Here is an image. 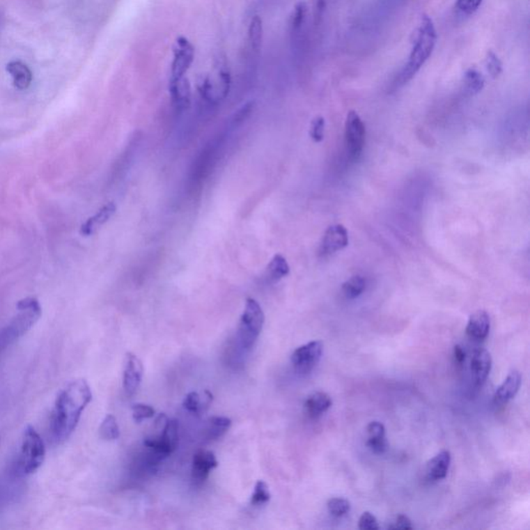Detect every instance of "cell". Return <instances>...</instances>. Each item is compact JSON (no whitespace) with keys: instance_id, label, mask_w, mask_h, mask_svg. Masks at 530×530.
Returning a JSON list of instances; mask_svg holds the SVG:
<instances>
[{"instance_id":"cell-1","label":"cell","mask_w":530,"mask_h":530,"mask_svg":"<svg viewBox=\"0 0 530 530\" xmlns=\"http://www.w3.org/2000/svg\"><path fill=\"white\" fill-rule=\"evenodd\" d=\"M93 400V393L84 379L72 381L61 391L51 416V431L56 442H63L75 431L81 414Z\"/></svg>"},{"instance_id":"cell-2","label":"cell","mask_w":530,"mask_h":530,"mask_svg":"<svg viewBox=\"0 0 530 530\" xmlns=\"http://www.w3.org/2000/svg\"><path fill=\"white\" fill-rule=\"evenodd\" d=\"M436 42H437V31H436L433 20L431 17L423 14L421 17V21L416 29L412 52L408 57L407 63L398 76L396 86H403L414 78L433 53Z\"/></svg>"},{"instance_id":"cell-3","label":"cell","mask_w":530,"mask_h":530,"mask_svg":"<svg viewBox=\"0 0 530 530\" xmlns=\"http://www.w3.org/2000/svg\"><path fill=\"white\" fill-rule=\"evenodd\" d=\"M46 449L40 434L33 426L25 429L20 454L17 460V470L22 476L33 474L42 466Z\"/></svg>"},{"instance_id":"cell-4","label":"cell","mask_w":530,"mask_h":530,"mask_svg":"<svg viewBox=\"0 0 530 530\" xmlns=\"http://www.w3.org/2000/svg\"><path fill=\"white\" fill-rule=\"evenodd\" d=\"M265 320V313L258 302L254 299H247L237 334L238 343L242 349L250 350L254 346L263 331Z\"/></svg>"},{"instance_id":"cell-5","label":"cell","mask_w":530,"mask_h":530,"mask_svg":"<svg viewBox=\"0 0 530 530\" xmlns=\"http://www.w3.org/2000/svg\"><path fill=\"white\" fill-rule=\"evenodd\" d=\"M19 314L15 317L10 325L4 329L2 335L8 336L12 339L21 337L26 334L42 316V308L36 297H26L17 303Z\"/></svg>"},{"instance_id":"cell-6","label":"cell","mask_w":530,"mask_h":530,"mask_svg":"<svg viewBox=\"0 0 530 530\" xmlns=\"http://www.w3.org/2000/svg\"><path fill=\"white\" fill-rule=\"evenodd\" d=\"M366 127L361 116L355 111H349L345 121V142L352 159H359L365 146Z\"/></svg>"},{"instance_id":"cell-7","label":"cell","mask_w":530,"mask_h":530,"mask_svg":"<svg viewBox=\"0 0 530 530\" xmlns=\"http://www.w3.org/2000/svg\"><path fill=\"white\" fill-rule=\"evenodd\" d=\"M178 423L176 419L166 421L163 433L157 437L146 438L144 446L163 458H167L178 448Z\"/></svg>"},{"instance_id":"cell-8","label":"cell","mask_w":530,"mask_h":530,"mask_svg":"<svg viewBox=\"0 0 530 530\" xmlns=\"http://www.w3.org/2000/svg\"><path fill=\"white\" fill-rule=\"evenodd\" d=\"M322 342L312 341L295 350L291 355V363L297 373L306 374L316 367L322 357Z\"/></svg>"},{"instance_id":"cell-9","label":"cell","mask_w":530,"mask_h":530,"mask_svg":"<svg viewBox=\"0 0 530 530\" xmlns=\"http://www.w3.org/2000/svg\"><path fill=\"white\" fill-rule=\"evenodd\" d=\"M195 59V48L188 38L178 37L173 46V61L171 63V78L178 80L186 75Z\"/></svg>"},{"instance_id":"cell-10","label":"cell","mask_w":530,"mask_h":530,"mask_svg":"<svg viewBox=\"0 0 530 530\" xmlns=\"http://www.w3.org/2000/svg\"><path fill=\"white\" fill-rule=\"evenodd\" d=\"M349 236L346 228L341 224L332 225L327 228L321 240L319 254L329 256L348 246Z\"/></svg>"},{"instance_id":"cell-11","label":"cell","mask_w":530,"mask_h":530,"mask_svg":"<svg viewBox=\"0 0 530 530\" xmlns=\"http://www.w3.org/2000/svg\"><path fill=\"white\" fill-rule=\"evenodd\" d=\"M143 377V365L139 357L129 352L125 355L123 369V389L127 395L133 396L139 389Z\"/></svg>"},{"instance_id":"cell-12","label":"cell","mask_w":530,"mask_h":530,"mask_svg":"<svg viewBox=\"0 0 530 530\" xmlns=\"http://www.w3.org/2000/svg\"><path fill=\"white\" fill-rule=\"evenodd\" d=\"M218 466L216 455L210 451L199 450L194 454L192 461V480L201 485L208 480L210 471Z\"/></svg>"},{"instance_id":"cell-13","label":"cell","mask_w":530,"mask_h":530,"mask_svg":"<svg viewBox=\"0 0 530 530\" xmlns=\"http://www.w3.org/2000/svg\"><path fill=\"white\" fill-rule=\"evenodd\" d=\"M491 367H492V359H491L489 351H487L486 349L476 350L474 353L471 365H470L474 384L478 385V387H482L484 384L485 381L487 380L489 374H490Z\"/></svg>"},{"instance_id":"cell-14","label":"cell","mask_w":530,"mask_h":530,"mask_svg":"<svg viewBox=\"0 0 530 530\" xmlns=\"http://www.w3.org/2000/svg\"><path fill=\"white\" fill-rule=\"evenodd\" d=\"M169 93L172 104L178 110L188 109L191 105V84L186 77L169 81Z\"/></svg>"},{"instance_id":"cell-15","label":"cell","mask_w":530,"mask_h":530,"mask_svg":"<svg viewBox=\"0 0 530 530\" xmlns=\"http://www.w3.org/2000/svg\"><path fill=\"white\" fill-rule=\"evenodd\" d=\"M521 381H522V377H521L520 372L517 371V370H513L512 372H510L508 377L495 391L494 402L498 405H504V404L510 401L518 393L521 387Z\"/></svg>"},{"instance_id":"cell-16","label":"cell","mask_w":530,"mask_h":530,"mask_svg":"<svg viewBox=\"0 0 530 530\" xmlns=\"http://www.w3.org/2000/svg\"><path fill=\"white\" fill-rule=\"evenodd\" d=\"M490 332V316L486 311H476L470 316L466 333L474 340L486 339Z\"/></svg>"},{"instance_id":"cell-17","label":"cell","mask_w":530,"mask_h":530,"mask_svg":"<svg viewBox=\"0 0 530 530\" xmlns=\"http://www.w3.org/2000/svg\"><path fill=\"white\" fill-rule=\"evenodd\" d=\"M116 212V205L114 202L104 205L97 214L86 220V222L81 226V234L84 236H91L97 231L98 228L107 223Z\"/></svg>"},{"instance_id":"cell-18","label":"cell","mask_w":530,"mask_h":530,"mask_svg":"<svg viewBox=\"0 0 530 530\" xmlns=\"http://www.w3.org/2000/svg\"><path fill=\"white\" fill-rule=\"evenodd\" d=\"M451 454L448 451H442L439 454L432 458L427 463L426 472L429 480H444L448 474L449 468L451 465Z\"/></svg>"},{"instance_id":"cell-19","label":"cell","mask_w":530,"mask_h":530,"mask_svg":"<svg viewBox=\"0 0 530 530\" xmlns=\"http://www.w3.org/2000/svg\"><path fill=\"white\" fill-rule=\"evenodd\" d=\"M332 404L333 401L327 393L316 391L309 396L304 402V408L309 416L316 419L327 412L331 408Z\"/></svg>"},{"instance_id":"cell-20","label":"cell","mask_w":530,"mask_h":530,"mask_svg":"<svg viewBox=\"0 0 530 530\" xmlns=\"http://www.w3.org/2000/svg\"><path fill=\"white\" fill-rule=\"evenodd\" d=\"M6 71L12 76L13 82H14L16 88L24 91V89L29 88V85L31 84L33 73L22 61H10L6 65Z\"/></svg>"},{"instance_id":"cell-21","label":"cell","mask_w":530,"mask_h":530,"mask_svg":"<svg viewBox=\"0 0 530 530\" xmlns=\"http://www.w3.org/2000/svg\"><path fill=\"white\" fill-rule=\"evenodd\" d=\"M212 401V395L208 391L200 395L197 391H192L185 398L182 405L185 410L194 414H202L210 407Z\"/></svg>"},{"instance_id":"cell-22","label":"cell","mask_w":530,"mask_h":530,"mask_svg":"<svg viewBox=\"0 0 530 530\" xmlns=\"http://www.w3.org/2000/svg\"><path fill=\"white\" fill-rule=\"evenodd\" d=\"M231 419L226 416L210 417L208 421L204 436L208 442L218 440L227 433L228 430L231 427Z\"/></svg>"},{"instance_id":"cell-23","label":"cell","mask_w":530,"mask_h":530,"mask_svg":"<svg viewBox=\"0 0 530 530\" xmlns=\"http://www.w3.org/2000/svg\"><path fill=\"white\" fill-rule=\"evenodd\" d=\"M485 83L486 81H485L484 76L474 68H470L464 74L463 88L466 95H478L484 89Z\"/></svg>"},{"instance_id":"cell-24","label":"cell","mask_w":530,"mask_h":530,"mask_svg":"<svg viewBox=\"0 0 530 530\" xmlns=\"http://www.w3.org/2000/svg\"><path fill=\"white\" fill-rule=\"evenodd\" d=\"M289 272H290V267H289L288 263L280 254L274 255V258L270 260V265L267 266V270H266L268 280L272 281V282H279L285 276H288Z\"/></svg>"},{"instance_id":"cell-25","label":"cell","mask_w":530,"mask_h":530,"mask_svg":"<svg viewBox=\"0 0 530 530\" xmlns=\"http://www.w3.org/2000/svg\"><path fill=\"white\" fill-rule=\"evenodd\" d=\"M366 279L364 276H353L342 285V291L345 297L348 299H354L359 297L366 289Z\"/></svg>"},{"instance_id":"cell-26","label":"cell","mask_w":530,"mask_h":530,"mask_svg":"<svg viewBox=\"0 0 530 530\" xmlns=\"http://www.w3.org/2000/svg\"><path fill=\"white\" fill-rule=\"evenodd\" d=\"M263 40V19L259 16H254L251 20L249 26V42L251 48L254 51L260 50Z\"/></svg>"},{"instance_id":"cell-27","label":"cell","mask_w":530,"mask_h":530,"mask_svg":"<svg viewBox=\"0 0 530 530\" xmlns=\"http://www.w3.org/2000/svg\"><path fill=\"white\" fill-rule=\"evenodd\" d=\"M119 435H120V431H119L116 419L112 414H108L100 426V436L102 439L112 442V440L118 439Z\"/></svg>"},{"instance_id":"cell-28","label":"cell","mask_w":530,"mask_h":530,"mask_svg":"<svg viewBox=\"0 0 530 530\" xmlns=\"http://www.w3.org/2000/svg\"><path fill=\"white\" fill-rule=\"evenodd\" d=\"M306 14H308V6H306V2H297L290 18V29L293 33L301 31L304 21H306Z\"/></svg>"},{"instance_id":"cell-29","label":"cell","mask_w":530,"mask_h":530,"mask_svg":"<svg viewBox=\"0 0 530 530\" xmlns=\"http://www.w3.org/2000/svg\"><path fill=\"white\" fill-rule=\"evenodd\" d=\"M270 500V493L267 485L263 481H258L255 485L254 492L251 497V504L260 506L267 504Z\"/></svg>"},{"instance_id":"cell-30","label":"cell","mask_w":530,"mask_h":530,"mask_svg":"<svg viewBox=\"0 0 530 530\" xmlns=\"http://www.w3.org/2000/svg\"><path fill=\"white\" fill-rule=\"evenodd\" d=\"M485 65H486L489 75L492 77L493 79H497L498 77L501 75L502 71H504L501 61H500L499 57L492 50L487 51L486 56H485Z\"/></svg>"},{"instance_id":"cell-31","label":"cell","mask_w":530,"mask_h":530,"mask_svg":"<svg viewBox=\"0 0 530 530\" xmlns=\"http://www.w3.org/2000/svg\"><path fill=\"white\" fill-rule=\"evenodd\" d=\"M198 91H199L200 95L206 101L216 102L217 95L216 91H215V85L212 84V79L210 76H204L198 81Z\"/></svg>"},{"instance_id":"cell-32","label":"cell","mask_w":530,"mask_h":530,"mask_svg":"<svg viewBox=\"0 0 530 530\" xmlns=\"http://www.w3.org/2000/svg\"><path fill=\"white\" fill-rule=\"evenodd\" d=\"M329 514L335 517H342L350 510V502L344 498H332L327 502Z\"/></svg>"},{"instance_id":"cell-33","label":"cell","mask_w":530,"mask_h":530,"mask_svg":"<svg viewBox=\"0 0 530 530\" xmlns=\"http://www.w3.org/2000/svg\"><path fill=\"white\" fill-rule=\"evenodd\" d=\"M325 119L322 116H317L313 119L310 127V137L313 141L319 143L325 139Z\"/></svg>"},{"instance_id":"cell-34","label":"cell","mask_w":530,"mask_h":530,"mask_svg":"<svg viewBox=\"0 0 530 530\" xmlns=\"http://www.w3.org/2000/svg\"><path fill=\"white\" fill-rule=\"evenodd\" d=\"M132 412H133L134 421L138 423H141L144 419H152L155 414V410L152 406L143 403H137L133 405Z\"/></svg>"},{"instance_id":"cell-35","label":"cell","mask_w":530,"mask_h":530,"mask_svg":"<svg viewBox=\"0 0 530 530\" xmlns=\"http://www.w3.org/2000/svg\"><path fill=\"white\" fill-rule=\"evenodd\" d=\"M483 0H457L455 8L460 14L470 16L478 10Z\"/></svg>"},{"instance_id":"cell-36","label":"cell","mask_w":530,"mask_h":530,"mask_svg":"<svg viewBox=\"0 0 530 530\" xmlns=\"http://www.w3.org/2000/svg\"><path fill=\"white\" fill-rule=\"evenodd\" d=\"M359 529L361 530H377L379 525L377 519L369 512H365L361 515L359 521Z\"/></svg>"},{"instance_id":"cell-37","label":"cell","mask_w":530,"mask_h":530,"mask_svg":"<svg viewBox=\"0 0 530 530\" xmlns=\"http://www.w3.org/2000/svg\"><path fill=\"white\" fill-rule=\"evenodd\" d=\"M367 446L375 454H383V453L387 452V448H389L387 437L368 438Z\"/></svg>"},{"instance_id":"cell-38","label":"cell","mask_w":530,"mask_h":530,"mask_svg":"<svg viewBox=\"0 0 530 530\" xmlns=\"http://www.w3.org/2000/svg\"><path fill=\"white\" fill-rule=\"evenodd\" d=\"M368 438H383L385 436V428L379 421H372L367 427Z\"/></svg>"},{"instance_id":"cell-39","label":"cell","mask_w":530,"mask_h":530,"mask_svg":"<svg viewBox=\"0 0 530 530\" xmlns=\"http://www.w3.org/2000/svg\"><path fill=\"white\" fill-rule=\"evenodd\" d=\"M391 529H412V521L405 515H398L393 521V524L389 525Z\"/></svg>"},{"instance_id":"cell-40","label":"cell","mask_w":530,"mask_h":530,"mask_svg":"<svg viewBox=\"0 0 530 530\" xmlns=\"http://www.w3.org/2000/svg\"><path fill=\"white\" fill-rule=\"evenodd\" d=\"M454 357L455 361H457V363L462 364L463 361H465L466 359V352L465 350H464L463 348H462L460 345H457V346H455L454 348Z\"/></svg>"}]
</instances>
